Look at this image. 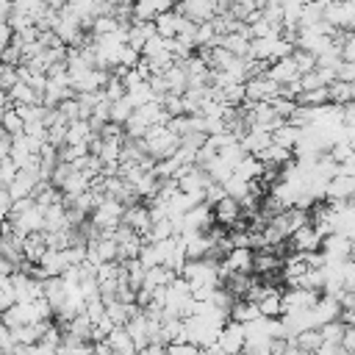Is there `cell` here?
Returning <instances> with one entry per match:
<instances>
[{"instance_id": "obj_1", "label": "cell", "mask_w": 355, "mask_h": 355, "mask_svg": "<svg viewBox=\"0 0 355 355\" xmlns=\"http://www.w3.org/2000/svg\"><path fill=\"white\" fill-rule=\"evenodd\" d=\"M141 139H144V144H147V153H150L155 161L175 155V150L180 147V136L172 133L166 125H150Z\"/></svg>"}, {"instance_id": "obj_2", "label": "cell", "mask_w": 355, "mask_h": 355, "mask_svg": "<svg viewBox=\"0 0 355 355\" xmlns=\"http://www.w3.org/2000/svg\"><path fill=\"white\" fill-rule=\"evenodd\" d=\"M244 92H247V100L250 103H261V100H275L280 94V83L272 80L266 72L258 75V78H250L244 80Z\"/></svg>"}, {"instance_id": "obj_3", "label": "cell", "mask_w": 355, "mask_h": 355, "mask_svg": "<svg viewBox=\"0 0 355 355\" xmlns=\"http://www.w3.org/2000/svg\"><path fill=\"white\" fill-rule=\"evenodd\" d=\"M322 233H319V227L308 219L305 225H300L291 236H288V241H291V250H297V252H311V250H322Z\"/></svg>"}, {"instance_id": "obj_4", "label": "cell", "mask_w": 355, "mask_h": 355, "mask_svg": "<svg viewBox=\"0 0 355 355\" xmlns=\"http://www.w3.org/2000/svg\"><path fill=\"white\" fill-rule=\"evenodd\" d=\"M241 216H244V205H241V200H236L233 194H225L222 200L214 202V222H216V225L233 227Z\"/></svg>"}, {"instance_id": "obj_5", "label": "cell", "mask_w": 355, "mask_h": 355, "mask_svg": "<svg viewBox=\"0 0 355 355\" xmlns=\"http://www.w3.org/2000/svg\"><path fill=\"white\" fill-rule=\"evenodd\" d=\"M183 17L194 19V22H205L216 14V0H178V8Z\"/></svg>"}, {"instance_id": "obj_6", "label": "cell", "mask_w": 355, "mask_h": 355, "mask_svg": "<svg viewBox=\"0 0 355 355\" xmlns=\"http://www.w3.org/2000/svg\"><path fill=\"white\" fill-rule=\"evenodd\" d=\"M286 119L277 114V108L272 105V100H261V103H252V125L258 128H266V130H275L280 128Z\"/></svg>"}, {"instance_id": "obj_7", "label": "cell", "mask_w": 355, "mask_h": 355, "mask_svg": "<svg viewBox=\"0 0 355 355\" xmlns=\"http://www.w3.org/2000/svg\"><path fill=\"white\" fill-rule=\"evenodd\" d=\"M216 341H219L222 352H239V349H244V341H247V336H244V324L227 319Z\"/></svg>"}, {"instance_id": "obj_8", "label": "cell", "mask_w": 355, "mask_h": 355, "mask_svg": "<svg viewBox=\"0 0 355 355\" xmlns=\"http://www.w3.org/2000/svg\"><path fill=\"white\" fill-rule=\"evenodd\" d=\"M266 75H269L272 80H277V83H291V80H297L302 72H300V67H297V61H294L291 55H283V58H275V61L266 67Z\"/></svg>"}, {"instance_id": "obj_9", "label": "cell", "mask_w": 355, "mask_h": 355, "mask_svg": "<svg viewBox=\"0 0 355 355\" xmlns=\"http://www.w3.org/2000/svg\"><path fill=\"white\" fill-rule=\"evenodd\" d=\"M122 222H125V225H130L133 230H139L141 236H147V233H150V227H153V214H150V208H147V205L133 202V205H128V208H125Z\"/></svg>"}, {"instance_id": "obj_10", "label": "cell", "mask_w": 355, "mask_h": 355, "mask_svg": "<svg viewBox=\"0 0 355 355\" xmlns=\"http://www.w3.org/2000/svg\"><path fill=\"white\" fill-rule=\"evenodd\" d=\"M239 141H241V147H244L247 153L258 155L263 147H269V144H272V130L258 128V125H250V128H247V130L239 136Z\"/></svg>"}, {"instance_id": "obj_11", "label": "cell", "mask_w": 355, "mask_h": 355, "mask_svg": "<svg viewBox=\"0 0 355 355\" xmlns=\"http://www.w3.org/2000/svg\"><path fill=\"white\" fill-rule=\"evenodd\" d=\"M153 22H155V33H161L164 39H172V36H178V31H180V25L186 22V17L172 8V11H161Z\"/></svg>"}, {"instance_id": "obj_12", "label": "cell", "mask_w": 355, "mask_h": 355, "mask_svg": "<svg viewBox=\"0 0 355 355\" xmlns=\"http://www.w3.org/2000/svg\"><path fill=\"white\" fill-rule=\"evenodd\" d=\"M22 250H25V258H28V261L39 263L42 255L47 252V230H33V233H28V236L22 239Z\"/></svg>"}, {"instance_id": "obj_13", "label": "cell", "mask_w": 355, "mask_h": 355, "mask_svg": "<svg viewBox=\"0 0 355 355\" xmlns=\"http://www.w3.org/2000/svg\"><path fill=\"white\" fill-rule=\"evenodd\" d=\"M105 338L111 344V352H122V355H133L136 352V341L130 338V333H128L125 324H116Z\"/></svg>"}, {"instance_id": "obj_14", "label": "cell", "mask_w": 355, "mask_h": 355, "mask_svg": "<svg viewBox=\"0 0 355 355\" xmlns=\"http://www.w3.org/2000/svg\"><path fill=\"white\" fill-rule=\"evenodd\" d=\"M8 97L14 105H31V103H42V92H36L28 80H17L11 89H8Z\"/></svg>"}, {"instance_id": "obj_15", "label": "cell", "mask_w": 355, "mask_h": 355, "mask_svg": "<svg viewBox=\"0 0 355 355\" xmlns=\"http://www.w3.org/2000/svg\"><path fill=\"white\" fill-rule=\"evenodd\" d=\"M69 227V219H67V205L58 200V202H50L44 208V230H64Z\"/></svg>"}, {"instance_id": "obj_16", "label": "cell", "mask_w": 355, "mask_h": 355, "mask_svg": "<svg viewBox=\"0 0 355 355\" xmlns=\"http://www.w3.org/2000/svg\"><path fill=\"white\" fill-rule=\"evenodd\" d=\"M258 316H261L258 302H252V300H247V297H239V300L233 302V308H230V319L239 322V324H247V322H252V319H258Z\"/></svg>"}, {"instance_id": "obj_17", "label": "cell", "mask_w": 355, "mask_h": 355, "mask_svg": "<svg viewBox=\"0 0 355 355\" xmlns=\"http://www.w3.org/2000/svg\"><path fill=\"white\" fill-rule=\"evenodd\" d=\"M300 136H302V128L291 125L288 119H286L280 128H275V130H272V141H275V144H280V147H288V150H297Z\"/></svg>"}, {"instance_id": "obj_18", "label": "cell", "mask_w": 355, "mask_h": 355, "mask_svg": "<svg viewBox=\"0 0 355 355\" xmlns=\"http://www.w3.org/2000/svg\"><path fill=\"white\" fill-rule=\"evenodd\" d=\"M327 94H330V103H336V105H347V103H352L355 100V83H349V80H333V83H327Z\"/></svg>"}, {"instance_id": "obj_19", "label": "cell", "mask_w": 355, "mask_h": 355, "mask_svg": "<svg viewBox=\"0 0 355 355\" xmlns=\"http://www.w3.org/2000/svg\"><path fill=\"white\" fill-rule=\"evenodd\" d=\"M258 158L263 161V164H269V166H283L286 161H291L294 158V150H288V147H280V144H269V147H263L261 153H258Z\"/></svg>"}, {"instance_id": "obj_20", "label": "cell", "mask_w": 355, "mask_h": 355, "mask_svg": "<svg viewBox=\"0 0 355 355\" xmlns=\"http://www.w3.org/2000/svg\"><path fill=\"white\" fill-rule=\"evenodd\" d=\"M0 128L3 130H8L11 136H17V133H22L25 130V119H22V114L17 111V105L11 103V105H6L3 111H0Z\"/></svg>"}, {"instance_id": "obj_21", "label": "cell", "mask_w": 355, "mask_h": 355, "mask_svg": "<svg viewBox=\"0 0 355 355\" xmlns=\"http://www.w3.org/2000/svg\"><path fill=\"white\" fill-rule=\"evenodd\" d=\"M133 111H136V105H133V100H130L128 94H122V97L111 100V122L125 125V122H128V116H130Z\"/></svg>"}, {"instance_id": "obj_22", "label": "cell", "mask_w": 355, "mask_h": 355, "mask_svg": "<svg viewBox=\"0 0 355 355\" xmlns=\"http://www.w3.org/2000/svg\"><path fill=\"white\" fill-rule=\"evenodd\" d=\"M258 308L263 316H283V294L277 288H272L266 297L258 300Z\"/></svg>"}, {"instance_id": "obj_23", "label": "cell", "mask_w": 355, "mask_h": 355, "mask_svg": "<svg viewBox=\"0 0 355 355\" xmlns=\"http://www.w3.org/2000/svg\"><path fill=\"white\" fill-rule=\"evenodd\" d=\"M322 330V341H344V333H347V322L338 316V319H330L324 324H319Z\"/></svg>"}, {"instance_id": "obj_24", "label": "cell", "mask_w": 355, "mask_h": 355, "mask_svg": "<svg viewBox=\"0 0 355 355\" xmlns=\"http://www.w3.org/2000/svg\"><path fill=\"white\" fill-rule=\"evenodd\" d=\"M294 338H297V344H300L302 352H316L319 344H322V330H319V327H308V330L297 333Z\"/></svg>"}, {"instance_id": "obj_25", "label": "cell", "mask_w": 355, "mask_h": 355, "mask_svg": "<svg viewBox=\"0 0 355 355\" xmlns=\"http://www.w3.org/2000/svg\"><path fill=\"white\" fill-rule=\"evenodd\" d=\"M291 58L297 61L300 72H311V69H316V53H311V50H302V47H297V44H294Z\"/></svg>"}, {"instance_id": "obj_26", "label": "cell", "mask_w": 355, "mask_h": 355, "mask_svg": "<svg viewBox=\"0 0 355 355\" xmlns=\"http://www.w3.org/2000/svg\"><path fill=\"white\" fill-rule=\"evenodd\" d=\"M17 172H19V166H17V161L11 155L0 158V186H11V180L17 178Z\"/></svg>"}, {"instance_id": "obj_27", "label": "cell", "mask_w": 355, "mask_h": 355, "mask_svg": "<svg viewBox=\"0 0 355 355\" xmlns=\"http://www.w3.org/2000/svg\"><path fill=\"white\" fill-rule=\"evenodd\" d=\"M341 55L347 61H355V31H347L344 33V42H341Z\"/></svg>"}, {"instance_id": "obj_28", "label": "cell", "mask_w": 355, "mask_h": 355, "mask_svg": "<svg viewBox=\"0 0 355 355\" xmlns=\"http://www.w3.org/2000/svg\"><path fill=\"white\" fill-rule=\"evenodd\" d=\"M336 78L338 80H349V83H355V61H341L338 64V72H336Z\"/></svg>"}, {"instance_id": "obj_29", "label": "cell", "mask_w": 355, "mask_h": 355, "mask_svg": "<svg viewBox=\"0 0 355 355\" xmlns=\"http://www.w3.org/2000/svg\"><path fill=\"white\" fill-rule=\"evenodd\" d=\"M11 39H14V28H11V22L6 17H0V47L11 44Z\"/></svg>"}, {"instance_id": "obj_30", "label": "cell", "mask_w": 355, "mask_h": 355, "mask_svg": "<svg viewBox=\"0 0 355 355\" xmlns=\"http://www.w3.org/2000/svg\"><path fill=\"white\" fill-rule=\"evenodd\" d=\"M11 8H14V0H0V17H6V19H8Z\"/></svg>"}, {"instance_id": "obj_31", "label": "cell", "mask_w": 355, "mask_h": 355, "mask_svg": "<svg viewBox=\"0 0 355 355\" xmlns=\"http://www.w3.org/2000/svg\"><path fill=\"white\" fill-rule=\"evenodd\" d=\"M6 105H11V97H8V89L0 86V111H3Z\"/></svg>"}, {"instance_id": "obj_32", "label": "cell", "mask_w": 355, "mask_h": 355, "mask_svg": "<svg viewBox=\"0 0 355 355\" xmlns=\"http://www.w3.org/2000/svg\"><path fill=\"white\" fill-rule=\"evenodd\" d=\"M349 202H352V205H355V194H352V197H349Z\"/></svg>"}]
</instances>
